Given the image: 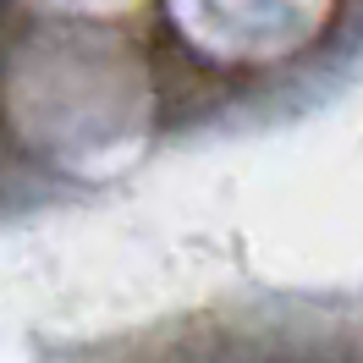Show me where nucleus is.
Here are the masks:
<instances>
[]
</instances>
